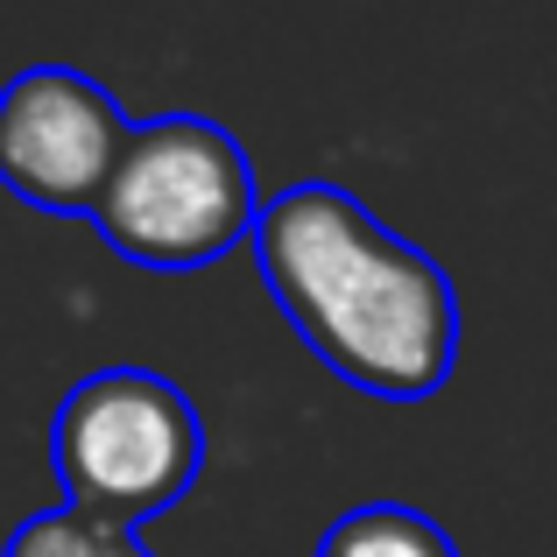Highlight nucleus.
<instances>
[{"mask_svg": "<svg viewBox=\"0 0 557 557\" xmlns=\"http://www.w3.org/2000/svg\"><path fill=\"white\" fill-rule=\"evenodd\" d=\"M255 269L275 311L339 381L423 403L459 368V289L417 240L388 233L354 190L289 184L255 219Z\"/></svg>", "mask_w": 557, "mask_h": 557, "instance_id": "1", "label": "nucleus"}, {"mask_svg": "<svg viewBox=\"0 0 557 557\" xmlns=\"http://www.w3.org/2000/svg\"><path fill=\"white\" fill-rule=\"evenodd\" d=\"M205 466V423L190 395L156 368H92L50 417V473L64 508L135 536L177 508Z\"/></svg>", "mask_w": 557, "mask_h": 557, "instance_id": "2", "label": "nucleus"}, {"mask_svg": "<svg viewBox=\"0 0 557 557\" xmlns=\"http://www.w3.org/2000/svg\"><path fill=\"white\" fill-rule=\"evenodd\" d=\"M261 190L247 149L205 113H156L135 121L127 156L113 170L92 233L135 269H205L226 247L255 240Z\"/></svg>", "mask_w": 557, "mask_h": 557, "instance_id": "3", "label": "nucleus"}, {"mask_svg": "<svg viewBox=\"0 0 557 557\" xmlns=\"http://www.w3.org/2000/svg\"><path fill=\"white\" fill-rule=\"evenodd\" d=\"M127 107L71 64H28L0 85V190L36 212L92 219L127 156Z\"/></svg>", "mask_w": 557, "mask_h": 557, "instance_id": "4", "label": "nucleus"}, {"mask_svg": "<svg viewBox=\"0 0 557 557\" xmlns=\"http://www.w3.org/2000/svg\"><path fill=\"white\" fill-rule=\"evenodd\" d=\"M318 557H459V544L409 502H360L318 536Z\"/></svg>", "mask_w": 557, "mask_h": 557, "instance_id": "5", "label": "nucleus"}, {"mask_svg": "<svg viewBox=\"0 0 557 557\" xmlns=\"http://www.w3.org/2000/svg\"><path fill=\"white\" fill-rule=\"evenodd\" d=\"M0 557H149V550L127 530H107V522L78 516V508H42V516L14 522Z\"/></svg>", "mask_w": 557, "mask_h": 557, "instance_id": "6", "label": "nucleus"}]
</instances>
